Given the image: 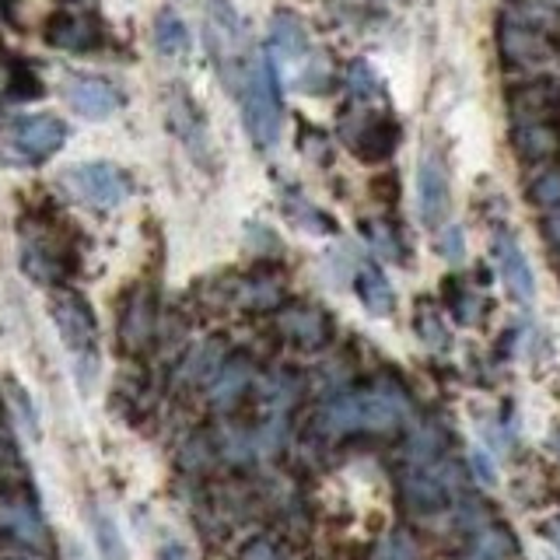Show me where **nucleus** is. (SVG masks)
I'll return each instance as SVG.
<instances>
[{
  "mask_svg": "<svg viewBox=\"0 0 560 560\" xmlns=\"http://www.w3.org/2000/svg\"><path fill=\"white\" fill-rule=\"evenodd\" d=\"M203 25H207L210 60L218 63L228 92L238 95V88L256 60V49H249V39H245V28L238 22L232 0H203Z\"/></svg>",
  "mask_w": 560,
  "mask_h": 560,
  "instance_id": "f257e3e1",
  "label": "nucleus"
},
{
  "mask_svg": "<svg viewBox=\"0 0 560 560\" xmlns=\"http://www.w3.org/2000/svg\"><path fill=\"white\" fill-rule=\"evenodd\" d=\"M238 105H242V119L245 130H249L256 148H273L280 137V122H284V105H280V84H277V70L273 60L256 52V60L245 74L238 88Z\"/></svg>",
  "mask_w": 560,
  "mask_h": 560,
  "instance_id": "f03ea898",
  "label": "nucleus"
},
{
  "mask_svg": "<svg viewBox=\"0 0 560 560\" xmlns=\"http://www.w3.org/2000/svg\"><path fill=\"white\" fill-rule=\"evenodd\" d=\"M60 183L74 192L78 200H84L88 207H102V210H113L133 192L130 175L122 172L119 165L109 162H81V165H70Z\"/></svg>",
  "mask_w": 560,
  "mask_h": 560,
  "instance_id": "7ed1b4c3",
  "label": "nucleus"
},
{
  "mask_svg": "<svg viewBox=\"0 0 560 560\" xmlns=\"http://www.w3.org/2000/svg\"><path fill=\"white\" fill-rule=\"evenodd\" d=\"M329 428L337 431H389L399 420V399L389 393H361L347 396L329 407Z\"/></svg>",
  "mask_w": 560,
  "mask_h": 560,
  "instance_id": "20e7f679",
  "label": "nucleus"
},
{
  "mask_svg": "<svg viewBox=\"0 0 560 560\" xmlns=\"http://www.w3.org/2000/svg\"><path fill=\"white\" fill-rule=\"evenodd\" d=\"M52 323H57L63 343L70 347V354L88 361H95V315L88 308L81 298L63 294L52 302Z\"/></svg>",
  "mask_w": 560,
  "mask_h": 560,
  "instance_id": "39448f33",
  "label": "nucleus"
},
{
  "mask_svg": "<svg viewBox=\"0 0 560 560\" xmlns=\"http://www.w3.org/2000/svg\"><path fill=\"white\" fill-rule=\"evenodd\" d=\"M67 140V127L49 113H39V116H22L14 122L11 130V144L22 151L25 158H35V162H43V158L57 154Z\"/></svg>",
  "mask_w": 560,
  "mask_h": 560,
  "instance_id": "423d86ee",
  "label": "nucleus"
},
{
  "mask_svg": "<svg viewBox=\"0 0 560 560\" xmlns=\"http://www.w3.org/2000/svg\"><path fill=\"white\" fill-rule=\"evenodd\" d=\"M63 98L70 102V109L84 119H105L122 105L119 88H113L102 78H70L63 84Z\"/></svg>",
  "mask_w": 560,
  "mask_h": 560,
  "instance_id": "0eeeda50",
  "label": "nucleus"
},
{
  "mask_svg": "<svg viewBox=\"0 0 560 560\" xmlns=\"http://www.w3.org/2000/svg\"><path fill=\"white\" fill-rule=\"evenodd\" d=\"M490 253H494V262H498V270H501L504 284H508V291H512L515 302L529 305L536 298V277L529 270V259H525V253L518 249V242L501 232L494 238V245H490Z\"/></svg>",
  "mask_w": 560,
  "mask_h": 560,
  "instance_id": "6e6552de",
  "label": "nucleus"
},
{
  "mask_svg": "<svg viewBox=\"0 0 560 560\" xmlns=\"http://www.w3.org/2000/svg\"><path fill=\"white\" fill-rule=\"evenodd\" d=\"M417 203H420V221L428 228L442 224L448 214V175L434 158H424L417 168Z\"/></svg>",
  "mask_w": 560,
  "mask_h": 560,
  "instance_id": "1a4fd4ad",
  "label": "nucleus"
},
{
  "mask_svg": "<svg viewBox=\"0 0 560 560\" xmlns=\"http://www.w3.org/2000/svg\"><path fill=\"white\" fill-rule=\"evenodd\" d=\"M455 490V469L452 466H431V469H417L407 477V501L420 512H431V508H445V501Z\"/></svg>",
  "mask_w": 560,
  "mask_h": 560,
  "instance_id": "9d476101",
  "label": "nucleus"
},
{
  "mask_svg": "<svg viewBox=\"0 0 560 560\" xmlns=\"http://www.w3.org/2000/svg\"><path fill=\"white\" fill-rule=\"evenodd\" d=\"M515 151L529 162H542V158H553L560 151V130H553L547 119L539 116H522L512 130Z\"/></svg>",
  "mask_w": 560,
  "mask_h": 560,
  "instance_id": "9b49d317",
  "label": "nucleus"
},
{
  "mask_svg": "<svg viewBox=\"0 0 560 560\" xmlns=\"http://www.w3.org/2000/svg\"><path fill=\"white\" fill-rule=\"evenodd\" d=\"M399 144V130L389 119H368L358 137H350V148L361 154V162H385Z\"/></svg>",
  "mask_w": 560,
  "mask_h": 560,
  "instance_id": "f8f14e48",
  "label": "nucleus"
},
{
  "mask_svg": "<svg viewBox=\"0 0 560 560\" xmlns=\"http://www.w3.org/2000/svg\"><path fill=\"white\" fill-rule=\"evenodd\" d=\"M270 52L280 63H298L308 57V35L298 25V18L277 14L270 25Z\"/></svg>",
  "mask_w": 560,
  "mask_h": 560,
  "instance_id": "ddd939ff",
  "label": "nucleus"
},
{
  "mask_svg": "<svg viewBox=\"0 0 560 560\" xmlns=\"http://www.w3.org/2000/svg\"><path fill=\"white\" fill-rule=\"evenodd\" d=\"M354 288H358L361 305L372 315H389L396 308V291H393V284L385 280V273L378 267H361Z\"/></svg>",
  "mask_w": 560,
  "mask_h": 560,
  "instance_id": "4468645a",
  "label": "nucleus"
},
{
  "mask_svg": "<svg viewBox=\"0 0 560 560\" xmlns=\"http://www.w3.org/2000/svg\"><path fill=\"white\" fill-rule=\"evenodd\" d=\"M154 46L158 52H165V57H183L189 49V32L175 11H162L154 18Z\"/></svg>",
  "mask_w": 560,
  "mask_h": 560,
  "instance_id": "2eb2a0df",
  "label": "nucleus"
},
{
  "mask_svg": "<svg viewBox=\"0 0 560 560\" xmlns=\"http://www.w3.org/2000/svg\"><path fill=\"white\" fill-rule=\"evenodd\" d=\"M46 39L57 49H88V43H92V28L74 14H52Z\"/></svg>",
  "mask_w": 560,
  "mask_h": 560,
  "instance_id": "dca6fc26",
  "label": "nucleus"
},
{
  "mask_svg": "<svg viewBox=\"0 0 560 560\" xmlns=\"http://www.w3.org/2000/svg\"><path fill=\"white\" fill-rule=\"evenodd\" d=\"M469 560H518L515 539L508 536L504 529H487Z\"/></svg>",
  "mask_w": 560,
  "mask_h": 560,
  "instance_id": "f3484780",
  "label": "nucleus"
},
{
  "mask_svg": "<svg viewBox=\"0 0 560 560\" xmlns=\"http://www.w3.org/2000/svg\"><path fill=\"white\" fill-rule=\"evenodd\" d=\"M375 560H417V547H413L410 533L393 529L389 536H385V539L378 542Z\"/></svg>",
  "mask_w": 560,
  "mask_h": 560,
  "instance_id": "a211bd4d",
  "label": "nucleus"
},
{
  "mask_svg": "<svg viewBox=\"0 0 560 560\" xmlns=\"http://www.w3.org/2000/svg\"><path fill=\"white\" fill-rule=\"evenodd\" d=\"M98 522V547H102V553H105V560H127V550H122V542H119V533H116V525L105 518V515H98L95 518Z\"/></svg>",
  "mask_w": 560,
  "mask_h": 560,
  "instance_id": "6ab92c4d",
  "label": "nucleus"
},
{
  "mask_svg": "<svg viewBox=\"0 0 560 560\" xmlns=\"http://www.w3.org/2000/svg\"><path fill=\"white\" fill-rule=\"evenodd\" d=\"M533 200L539 207H557L560 203V168L547 172V175H539L536 186H533Z\"/></svg>",
  "mask_w": 560,
  "mask_h": 560,
  "instance_id": "aec40b11",
  "label": "nucleus"
},
{
  "mask_svg": "<svg viewBox=\"0 0 560 560\" xmlns=\"http://www.w3.org/2000/svg\"><path fill=\"white\" fill-rule=\"evenodd\" d=\"M438 253L442 256H448V259H459L463 256V232L459 228H445V235H442V242H438Z\"/></svg>",
  "mask_w": 560,
  "mask_h": 560,
  "instance_id": "412c9836",
  "label": "nucleus"
},
{
  "mask_svg": "<svg viewBox=\"0 0 560 560\" xmlns=\"http://www.w3.org/2000/svg\"><path fill=\"white\" fill-rule=\"evenodd\" d=\"M368 232H372V245L378 253H385V256H396V245H393V235H389V228H368Z\"/></svg>",
  "mask_w": 560,
  "mask_h": 560,
  "instance_id": "4be33fe9",
  "label": "nucleus"
},
{
  "mask_svg": "<svg viewBox=\"0 0 560 560\" xmlns=\"http://www.w3.org/2000/svg\"><path fill=\"white\" fill-rule=\"evenodd\" d=\"M542 238H547V245H550L553 253H560V210L542 221Z\"/></svg>",
  "mask_w": 560,
  "mask_h": 560,
  "instance_id": "5701e85b",
  "label": "nucleus"
},
{
  "mask_svg": "<svg viewBox=\"0 0 560 560\" xmlns=\"http://www.w3.org/2000/svg\"><path fill=\"white\" fill-rule=\"evenodd\" d=\"M472 466H477V472H480V480H483V483H498V472H494V466H490V463L483 459V452H472Z\"/></svg>",
  "mask_w": 560,
  "mask_h": 560,
  "instance_id": "b1692460",
  "label": "nucleus"
},
{
  "mask_svg": "<svg viewBox=\"0 0 560 560\" xmlns=\"http://www.w3.org/2000/svg\"><path fill=\"white\" fill-rule=\"evenodd\" d=\"M547 533H550V539H553L557 547H560V518H553V522L547 525Z\"/></svg>",
  "mask_w": 560,
  "mask_h": 560,
  "instance_id": "393cba45",
  "label": "nucleus"
}]
</instances>
